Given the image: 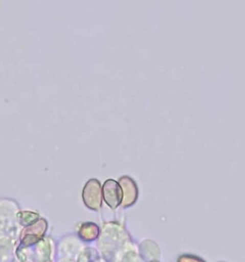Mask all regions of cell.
Returning a JSON list of instances; mask_svg holds the SVG:
<instances>
[{
  "label": "cell",
  "instance_id": "obj_1",
  "mask_svg": "<svg viewBox=\"0 0 245 262\" xmlns=\"http://www.w3.org/2000/svg\"><path fill=\"white\" fill-rule=\"evenodd\" d=\"M102 190L100 183L97 179L88 181L82 191L84 203L90 209L98 210L102 206Z\"/></svg>",
  "mask_w": 245,
  "mask_h": 262
},
{
  "label": "cell",
  "instance_id": "obj_2",
  "mask_svg": "<svg viewBox=\"0 0 245 262\" xmlns=\"http://www.w3.org/2000/svg\"><path fill=\"white\" fill-rule=\"evenodd\" d=\"M102 195L106 203L113 209H115L122 203V189L119 183L113 179H108L104 183Z\"/></svg>",
  "mask_w": 245,
  "mask_h": 262
},
{
  "label": "cell",
  "instance_id": "obj_3",
  "mask_svg": "<svg viewBox=\"0 0 245 262\" xmlns=\"http://www.w3.org/2000/svg\"><path fill=\"white\" fill-rule=\"evenodd\" d=\"M123 191L122 206L127 207L135 204L139 196V190L135 181L130 177L125 176L121 177L119 181Z\"/></svg>",
  "mask_w": 245,
  "mask_h": 262
},
{
  "label": "cell",
  "instance_id": "obj_4",
  "mask_svg": "<svg viewBox=\"0 0 245 262\" xmlns=\"http://www.w3.org/2000/svg\"><path fill=\"white\" fill-rule=\"evenodd\" d=\"M47 228V224L44 220L38 221L36 224L28 227L22 232V243L28 246L38 242L42 238Z\"/></svg>",
  "mask_w": 245,
  "mask_h": 262
},
{
  "label": "cell",
  "instance_id": "obj_5",
  "mask_svg": "<svg viewBox=\"0 0 245 262\" xmlns=\"http://www.w3.org/2000/svg\"><path fill=\"white\" fill-rule=\"evenodd\" d=\"M99 228L97 225L94 223H86L81 226L79 231L80 236L82 240L92 241L98 238Z\"/></svg>",
  "mask_w": 245,
  "mask_h": 262
},
{
  "label": "cell",
  "instance_id": "obj_6",
  "mask_svg": "<svg viewBox=\"0 0 245 262\" xmlns=\"http://www.w3.org/2000/svg\"><path fill=\"white\" fill-rule=\"evenodd\" d=\"M25 215L20 216V223L23 225H28L34 223V221H36L38 218V214L32 213V215L26 216V212H24Z\"/></svg>",
  "mask_w": 245,
  "mask_h": 262
},
{
  "label": "cell",
  "instance_id": "obj_7",
  "mask_svg": "<svg viewBox=\"0 0 245 262\" xmlns=\"http://www.w3.org/2000/svg\"><path fill=\"white\" fill-rule=\"evenodd\" d=\"M178 262H205L199 257L185 255L179 257Z\"/></svg>",
  "mask_w": 245,
  "mask_h": 262
}]
</instances>
